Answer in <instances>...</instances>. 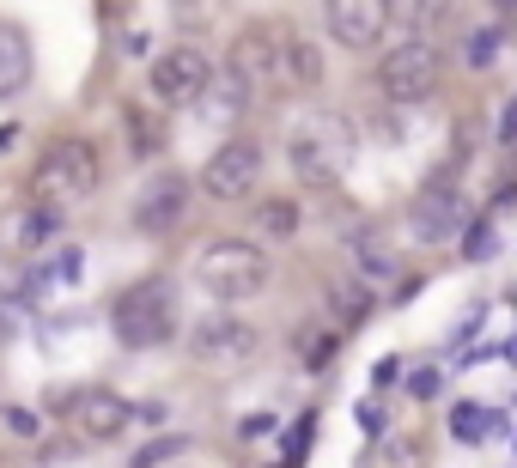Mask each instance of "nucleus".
<instances>
[{
  "instance_id": "nucleus-23",
  "label": "nucleus",
  "mask_w": 517,
  "mask_h": 468,
  "mask_svg": "<svg viewBox=\"0 0 517 468\" xmlns=\"http://www.w3.org/2000/svg\"><path fill=\"white\" fill-rule=\"evenodd\" d=\"M189 450V438L183 432H165V438H153V444H140L134 456H128V468H165V462H177Z\"/></svg>"
},
{
  "instance_id": "nucleus-30",
  "label": "nucleus",
  "mask_w": 517,
  "mask_h": 468,
  "mask_svg": "<svg viewBox=\"0 0 517 468\" xmlns=\"http://www.w3.org/2000/svg\"><path fill=\"white\" fill-rule=\"evenodd\" d=\"M438 389H445V377H438L432 365H420V371L408 377V396H414V402H432V396H438Z\"/></svg>"
},
{
  "instance_id": "nucleus-1",
  "label": "nucleus",
  "mask_w": 517,
  "mask_h": 468,
  "mask_svg": "<svg viewBox=\"0 0 517 468\" xmlns=\"http://www.w3.org/2000/svg\"><path fill=\"white\" fill-rule=\"evenodd\" d=\"M353 152H359V134H353V122L335 116V110L299 122V128H292V140H286L292 177H299L305 189H329V183H341L347 165H353Z\"/></svg>"
},
{
  "instance_id": "nucleus-31",
  "label": "nucleus",
  "mask_w": 517,
  "mask_h": 468,
  "mask_svg": "<svg viewBox=\"0 0 517 468\" xmlns=\"http://www.w3.org/2000/svg\"><path fill=\"white\" fill-rule=\"evenodd\" d=\"M0 420H7V432H13V438H37V432H43V420H37L31 408H7Z\"/></svg>"
},
{
  "instance_id": "nucleus-27",
  "label": "nucleus",
  "mask_w": 517,
  "mask_h": 468,
  "mask_svg": "<svg viewBox=\"0 0 517 468\" xmlns=\"http://www.w3.org/2000/svg\"><path fill=\"white\" fill-rule=\"evenodd\" d=\"M493 250H499V231H493L487 219H469V225H463V256H469V262H487Z\"/></svg>"
},
{
  "instance_id": "nucleus-29",
  "label": "nucleus",
  "mask_w": 517,
  "mask_h": 468,
  "mask_svg": "<svg viewBox=\"0 0 517 468\" xmlns=\"http://www.w3.org/2000/svg\"><path fill=\"white\" fill-rule=\"evenodd\" d=\"M49 274H55L61 286H67V280H80V274H86V250H73V244H61V250H55V262H49Z\"/></svg>"
},
{
  "instance_id": "nucleus-19",
  "label": "nucleus",
  "mask_w": 517,
  "mask_h": 468,
  "mask_svg": "<svg viewBox=\"0 0 517 468\" xmlns=\"http://www.w3.org/2000/svg\"><path fill=\"white\" fill-rule=\"evenodd\" d=\"M353 256H359V274L372 280V286H384V280L402 274V256L378 238V231H359V238H353Z\"/></svg>"
},
{
  "instance_id": "nucleus-28",
  "label": "nucleus",
  "mask_w": 517,
  "mask_h": 468,
  "mask_svg": "<svg viewBox=\"0 0 517 468\" xmlns=\"http://www.w3.org/2000/svg\"><path fill=\"white\" fill-rule=\"evenodd\" d=\"M299 353H305V371H323L335 353H341V335H323V329H305V341H299Z\"/></svg>"
},
{
  "instance_id": "nucleus-26",
  "label": "nucleus",
  "mask_w": 517,
  "mask_h": 468,
  "mask_svg": "<svg viewBox=\"0 0 517 468\" xmlns=\"http://www.w3.org/2000/svg\"><path fill=\"white\" fill-rule=\"evenodd\" d=\"M499 49H505V25H481V31L463 37V61H469V67H487Z\"/></svg>"
},
{
  "instance_id": "nucleus-20",
  "label": "nucleus",
  "mask_w": 517,
  "mask_h": 468,
  "mask_svg": "<svg viewBox=\"0 0 517 468\" xmlns=\"http://www.w3.org/2000/svg\"><path fill=\"white\" fill-rule=\"evenodd\" d=\"M493 432H505V414H493V408H481V402H457V408H451V438H457V444H481V438H493Z\"/></svg>"
},
{
  "instance_id": "nucleus-7",
  "label": "nucleus",
  "mask_w": 517,
  "mask_h": 468,
  "mask_svg": "<svg viewBox=\"0 0 517 468\" xmlns=\"http://www.w3.org/2000/svg\"><path fill=\"white\" fill-rule=\"evenodd\" d=\"M463 225H469V201H463V189L451 177L426 183L408 201V238L414 244H451V238H463Z\"/></svg>"
},
{
  "instance_id": "nucleus-35",
  "label": "nucleus",
  "mask_w": 517,
  "mask_h": 468,
  "mask_svg": "<svg viewBox=\"0 0 517 468\" xmlns=\"http://www.w3.org/2000/svg\"><path fill=\"white\" fill-rule=\"evenodd\" d=\"M262 432H274V414H250L244 420V438H262Z\"/></svg>"
},
{
  "instance_id": "nucleus-14",
  "label": "nucleus",
  "mask_w": 517,
  "mask_h": 468,
  "mask_svg": "<svg viewBox=\"0 0 517 468\" xmlns=\"http://www.w3.org/2000/svg\"><path fill=\"white\" fill-rule=\"evenodd\" d=\"M250 98H256V92H250V80H238V73L226 67V73H213V80L201 86V98H195L189 110H195L207 128H238V122H244V110H250Z\"/></svg>"
},
{
  "instance_id": "nucleus-36",
  "label": "nucleus",
  "mask_w": 517,
  "mask_h": 468,
  "mask_svg": "<svg viewBox=\"0 0 517 468\" xmlns=\"http://www.w3.org/2000/svg\"><path fill=\"white\" fill-rule=\"evenodd\" d=\"M493 7H499V13H505V19H517V0H493Z\"/></svg>"
},
{
  "instance_id": "nucleus-24",
  "label": "nucleus",
  "mask_w": 517,
  "mask_h": 468,
  "mask_svg": "<svg viewBox=\"0 0 517 468\" xmlns=\"http://www.w3.org/2000/svg\"><path fill=\"white\" fill-rule=\"evenodd\" d=\"M317 80H323V55H317V43L292 37V92H311Z\"/></svg>"
},
{
  "instance_id": "nucleus-8",
  "label": "nucleus",
  "mask_w": 517,
  "mask_h": 468,
  "mask_svg": "<svg viewBox=\"0 0 517 468\" xmlns=\"http://www.w3.org/2000/svg\"><path fill=\"white\" fill-rule=\"evenodd\" d=\"M213 80V61H207V49H195V43H177V49H165V55H153V73H146V92H153V104H177V110H189L195 98H201V86Z\"/></svg>"
},
{
  "instance_id": "nucleus-21",
  "label": "nucleus",
  "mask_w": 517,
  "mask_h": 468,
  "mask_svg": "<svg viewBox=\"0 0 517 468\" xmlns=\"http://www.w3.org/2000/svg\"><path fill=\"white\" fill-rule=\"evenodd\" d=\"M55 231H61V207L37 201V207L19 219V250H43V244H55Z\"/></svg>"
},
{
  "instance_id": "nucleus-15",
  "label": "nucleus",
  "mask_w": 517,
  "mask_h": 468,
  "mask_svg": "<svg viewBox=\"0 0 517 468\" xmlns=\"http://www.w3.org/2000/svg\"><path fill=\"white\" fill-rule=\"evenodd\" d=\"M31 73H37L31 37H25L19 25H7V19H0V104H7V98H19V92L31 86Z\"/></svg>"
},
{
  "instance_id": "nucleus-5",
  "label": "nucleus",
  "mask_w": 517,
  "mask_h": 468,
  "mask_svg": "<svg viewBox=\"0 0 517 468\" xmlns=\"http://www.w3.org/2000/svg\"><path fill=\"white\" fill-rule=\"evenodd\" d=\"M292 25H244L226 49V67L238 80H250V92H268V86H286L292 92Z\"/></svg>"
},
{
  "instance_id": "nucleus-3",
  "label": "nucleus",
  "mask_w": 517,
  "mask_h": 468,
  "mask_svg": "<svg viewBox=\"0 0 517 468\" xmlns=\"http://www.w3.org/2000/svg\"><path fill=\"white\" fill-rule=\"evenodd\" d=\"M98 183H104V159H98V146L80 140V134L49 140L43 159H37V171H31V195L49 201V207L86 201V195H98Z\"/></svg>"
},
{
  "instance_id": "nucleus-34",
  "label": "nucleus",
  "mask_w": 517,
  "mask_h": 468,
  "mask_svg": "<svg viewBox=\"0 0 517 468\" xmlns=\"http://www.w3.org/2000/svg\"><path fill=\"white\" fill-rule=\"evenodd\" d=\"M396 377H402V359H396V353H390V359H378V371H372V383H378V389H390Z\"/></svg>"
},
{
  "instance_id": "nucleus-12",
  "label": "nucleus",
  "mask_w": 517,
  "mask_h": 468,
  "mask_svg": "<svg viewBox=\"0 0 517 468\" xmlns=\"http://www.w3.org/2000/svg\"><path fill=\"white\" fill-rule=\"evenodd\" d=\"M61 414H67L80 444H116L134 426V408H128V396H116V389H80V396H67Z\"/></svg>"
},
{
  "instance_id": "nucleus-32",
  "label": "nucleus",
  "mask_w": 517,
  "mask_h": 468,
  "mask_svg": "<svg viewBox=\"0 0 517 468\" xmlns=\"http://www.w3.org/2000/svg\"><path fill=\"white\" fill-rule=\"evenodd\" d=\"M353 420H359V432H365V438H378V432H384V426H390V420H384V408H378V402H359V408H353Z\"/></svg>"
},
{
  "instance_id": "nucleus-11",
  "label": "nucleus",
  "mask_w": 517,
  "mask_h": 468,
  "mask_svg": "<svg viewBox=\"0 0 517 468\" xmlns=\"http://www.w3.org/2000/svg\"><path fill=\"white\" fill-rule=\"evenodd\" d=\"M262 177V146L256 140H226V146H213V159L201 165L195 189L213 195V201H244Z\"/></svg>"
},
{
  "instance_id": "nucleus-9",
  "label": "nucleus",
  "mask_w": 517,
  "mask_h": 468,
  "mask_svg": "<svg viewBox=\"0 0 517 468\" xmlns=\"http://www.w3.org/2000/svg\"><path fill=\"white\" fill-rule=\"evenodd\" d=\"M256 347H262L256 323L232 317V304H219L213 317H201V323L189 329V353H195L201 365H244V359H256Z\"/></svg>"
},
{
  "instance_id": "nucleus-10",
  "label": "nucleus",
  "mask_w": 517,
  "mask_h": 468,
  "mask_svg": "<svg viewBox=\"0 0 517 468\" xmlns=\"http://www.w3.org/2000/svg\"><path fill=\"white\" fill-rule=\"evenodd\" d=\"M189 195H195V183L183 177V171H159V177H146L140 183V195H134V231L140 238H165V231H177L183 225V213H189Z\"/></svg>"
},
{
  "instance_id": "nucleus-33",
  "label": "nucleus",
  "mask_w": 517,
  "mask_h": 468,
  "mask_svg": "<svg viewBox=\"0 0 517 468\" xmlns=\"http://www.w3.org/2000/svg\"><path fill=\"white\" fill-rule=\"evenodd\" d=\"M499 146L517 152V98H505V110H499Z\"/></svg>"
},
{
  "instance_id": "nucleus-18",
  "label": "nucleus",
  "mask_w": 517,
  "mask_h": 468,
  "mask_svg": "<svg viewBox=\"0 0 517 468\" xmlns=\"http://www.w3.org/2000/svg\"><path fill=\"white\" fill-rule=\"evenodd\" d=\"M445 7H451V0H384V13H390V31H408V37H426V31H438Z\"/></svg>"
},
{
  "instance_id": "nucleus-37",
  "label": "nucleus",
  "mask_w": 517,
  "mask_h": 468,
  "mask_svg": "<svg viewBox=\"0 0 517 468\" xmlns=\"http://www.w3.org/2000/svg\"><path fill=\"white\" fill-rule=\"evenodd\" d=\"M505 359H511V365H517V341H511V347H505Z\"/></svg>"
},
{
  "instance_id": "nucleus-6",
  "label": "nucleus",
  "mask_w": 517,
  "mask_h": 468,
  "mask_svg": "<svg viewBox=\"0 0 517 468\" xmlns=\"http://www.w3.org/2000/svg\"><path fill=\"white\" fill-rule=\"evenodd\" d=\"M445 80V55L432 49V37H402L396 49L378 55V92L390 104H426Z\"/></svg>"
},
{
  "instance_id": "nucleus-13",
  "label": "nucleus",
  "mask_w": 517,
  "mask_h": 468,
  "mask_svg": "<svg viewBox=\"0 0 517 468\" xmlns=\"http://www.w3.org/2000/svg\"><path fill=\"white\" fill-rule=\"evenodd\" d=\"M323 19H329L341 49H372L384 37V25H390L384 0H323Z\"/></svg>"
},
{
  "instance_id": "nucleus-16",
  "label": "nucleus",
  "mask_w": 517,
  "mask_h": 468,
  "mask_svg": "<svg viewBox=\"0 0 517 468\" xmlns=\"http://www.w3.org/2000/svg\"><path fill=\"white\" fill-rule=\"evenodd\" d=\"M323 298H329V317H335L341 329L372 323V280H365V274H329Z\"/></svg>"
},
{
  "instance_id": "nucleus-4",
  "label": "nucleus",
  "mask_w": 517,
  "mask_h": 468,
  "mask_svg": "<svg viewBox=\"0 0 517 468\" xmlns=\"http://www.w3.org/2000/svg\"><path fill=\"white\" fill-rule=\"evenodd\" d=\"M195 286H201L213 304L262 298V292H268V256H262L250 238H213V244L195 256Z\"/></svg>"
},
{
  "instance_id": "nucleus-25",
  "label": "nucleus",
  "mask_w": 517,
  "mask_h": 468,
  "mask_svg": "<svg viewBox=\"0 0 517 468\" xmlns=\"http://www.w3.org/2000/svg\"><path fill=\"white\" fill-rule=\"evenodd\" d=\"M311 438H317V414H299V420H292V432H286V444H280V462L286 468H305Z\"/></svg>"
},
{
  "instance_id": "nucleus-17",
  "label": "nucleus",
  "mask_w": 517,
  "mask_h": 468,
  "mask_svg": "<svg viewBox=\"0 0 517 468\" xmlns=\"http://www.w3.org/2000/svg\"><path fill=\"white\" fill-rule=\"evenodd\" d=\"M122 134H128V152H134V159H159V152H165V122L153 116V110H140V104H128L122 110Z\"/></svg>"
},
{
  "instance_id": "nucleus-22",
  "label": "nucleus",
  "mask_w": 517,
  "mask_h": 468,
  "mask_svg": "<svg viewBox=\"0 0 517 468\" xmlns=\"http://www.w3.org/2000/svg\"><path fill=\"white\" fill-rule=\"evenodd\" d=\"M256 231H262V238H292V231H299V201H262L256 207Z\"/></svg>"
},
{
  "instance_id": "nucleus-2",
  "label": "nucleus",
  "mask_w": 517,
  "mask_h": 468,
  "mask_svg": "<svg viewBox=\"0 0 517 468\" xmlns=\"http://www.w3.org/2000/svg\"><path fill=\"white\" fill-rule=\"evenodd\" d=\"M110 335H116L122 347H134V353L165 347V341L177 335V286H171L165 274H146V280H134L128 292H116V304H110Z\"/></svg>"
}]
</instances>
